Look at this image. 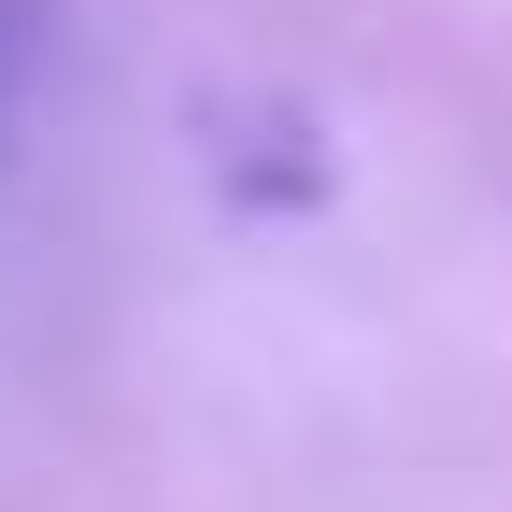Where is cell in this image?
Masks as SVG:
<instances>
[{
  "label": "cell",
  "mask_w": 512,
  "mask_h": 512,
  "mask_svg": "<svg viewBox=\"0 0 512 512\" xmlns=\"http://www.w3.org/2000/svg\"><path fill=\"white\" fill-rule=\"evenodd\" d=\"M0 114H15V0H0Z\"/></svg>",
  "instance_id": "6da1fadb"
}]
</instances>
